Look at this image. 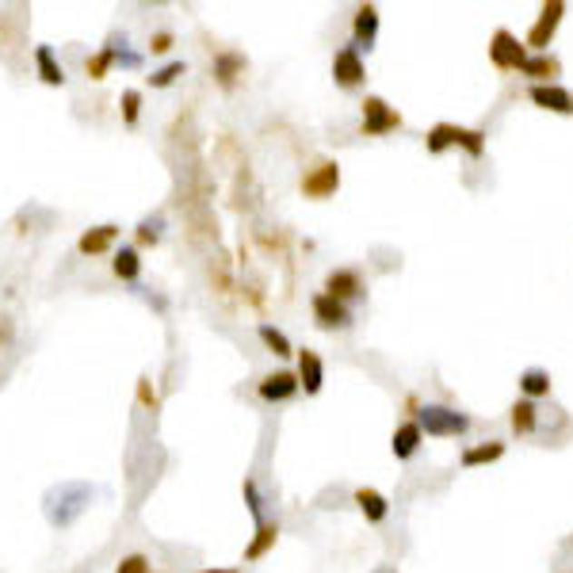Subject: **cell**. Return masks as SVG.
Masks as SVG:
<instances>
[{
  "mask_svg": "<svg viewBox=\"0 0 573 573\" xmlns=\"http://www.w3.org/2000/svg\"><path fill=\"white\" fill-rule=\"evenodd\" d=\"M173 46H176V35L173 31H157L153 39H150V54H157V58H161V54H169Z\"/></svg>",
  "mask_w": 573,
  "mask_h": 573,
  "instance_id": "34",
  "label": "cell"
},
{
  "mask_svg": "<svg viewBox=\"0 0 573 573\" xmlns=\"http://www.w3.org/2000/svg\"><path fill=\"white\" fill-rule=\"evenodd\" d=\"M505 451H509V443H505V440H482V443H474V448H463L459 463H463L467 470H474V467H489V463H497V459H505Z\"/></svg>",
  "mask_w": 573,
  "mask_h": 573,
  "instance_id": "17",
  "label": "cell"
},
{
  "mask_svg": "<svg viewBox=\"0 0 573 573\" xmlns=\"http://www.w3.org/2000/svg\"><path fill=\"white\" fill-rule=\"evenodd\" d=\"M405 119H401V111L390 107L382 96H363L360 104V138H386V134H394L401 131Z\"/></svg>",
  "mask_w": 573,
  "mask_h": 573,
  "instance_id": "2",
  "label": "cell"
},
{
  "mask_svg": "<svg viewBox=\"0 0 573 573\" xmlns=\"http://www.w3.org/2000/svg\"><path fill=\"white\" fill-rule=\"evenodd\" d=\"M375 39H379V8L375 5H360L356 8V20H352V46L363 54L375 50Z\"/></svg>",
  "mask_w": 573,
  "mask_h": 573,
  "instance_id": "14",
  "label": "cell"
},
{
  "mask_svg": "<svg viewBox=\"0 0 573 573\" xmlns=\"http://www.w3.org/2000/svg\"><path fill=\"white\" fill-rule=\"evenodd\" d=\"M115 65H123V69H138L142 65V54H134V50H126V43L115 50Z\"/></svg>",
  "mask_w": 573,
  "mask_h": 573,
  "instance_id": "35",
  "label": "cell"
},
{
  "mask_svg": "<svg viewBox=\"0 0 573 573\" xmlns=\"http://www.w3.org/2000/svg\"><path fill=\"white\" fill-rule=\"evenodd\" d=\"M332 81H337V88H344V92H356V88L367 81L363 54H360L352 43L332 54Z\"/></svg>",
  "mask_w": 573,
  "mask_h": 573,
  "instance_id": "6",
  "label": "cell"
},
{
  "mask_svg": "<svg viewBox=\"0 0 573 573\" xmlns=\"http://www.w3.org/2000/svg\"><path fill=\"white\" fill-rule=\"evenodd\" d=\"M249 73V62H245V54H237V50H218L214 54V65H211V77L222 84V88H237V81H242Z\"/></svg>",
  "mask_w": 573,
  "mask_h": 573,
  "instance_id": "12",
  "label": "cell"
},
{
  "mask_svg": "<svg viewBox=\"0 0 573 573\" xmlns=\"http://www.w3.org/2000/svg\"><path fill=\"white\" fill-rule=\"evenodd\" d=\"M420 443H424V432H420V424L417 420H401L394 436H390V451L398 463H410V459L420 451Z\"/></svg>",
  "mask_w": 573,
  "mask_h": 573,
  "instance_id": "15",
  "label": "cell"
},
{
  "mask_svg": "<svg viewBox=\"0 0 573 573\" xmlns=\"http://www.w3.org/2000/svg\"><path fill=\"white\" fill-rule=\"evenodd\" d=\"M489 62L497 73H520V65L528 62V46L509 27H497L489 39Z\"/></svg>",
  "mask_w": 573,
  "mask_h": 573,
  "instance_id": "4",
  "label": "cell"
},
{
  "mask_svg": "<svg viewBox=\"0 0 573 573\" xmlns=\"http://www.w3.org/2000/svg\"><path fill=\"white\" fill-rule=\"evenodd\" d=\"M242 493H245V505H249V512H252V524H264V497H261V486H256V478H245Z\"/></svg>",
  "mask_w": 573,
  "mask_h": 573,
  "instance_id": "31",
  "label": "cell"
},
{
  "mask_svg": "<svg viewBox=\"0 0 573 573\" xmlns=\"http://www.w3.org/2000/svg\"><path fill=\"white\" fill-rule=\"evenodd\" d=\"M325 294H332L337 302H356V299H363L367 294V283H363V275L356 272V268H332L329 275H325Z\"/></svg>",
  "mask_w": 573,
  "mask_h": 573,
  "instance_id": "8",
  "label": "cell"
},
{
  "mask_svg": "<svg viewBox=\"0 0 573 573\" xmlns=\"http://www.w3.org/2000/svg\"><path fill=\"white\" fill-rule=\"evenodd\" d=\"M111 272H115V280L123 283H138L142 280V252L134 245H123L111 252Z\"/></svg>",
  "mask_w": 573,
  "mask_h": 573,
  "instance_id": "21",
  "label": "cell"
},
{
  "mask_svg": "<svg viewBox=\"0 0 573 573\" xmlns=\"http://www.w3.org/2000/svg\"><path fill=\"white\" fill-rule=\"evenodd\" d=\"M256 337L264 341V348H268V352H272L275 360H291V356H294L291 337H287L283 329H275L272 321H261V325H256Z\"/></svg>",
  "mask_w": 573,
  "mask_h": 573,
  "instance_id": "26",
  "label": "cell"
},
{
  "mask_svg": "<svg viewBox=\"0 0 573 573\" xmlns=\"http://www.w3.org/2000/svg\"><path fill=\"white\" fill-rule=\"evenodd\" d=\"M379 573H394V569H379Z\"/></svg>",
  "mask_w": 573,
  "mask_h": 573,
  "instance_id": "38",
  "label": "cell"
},
{
  "mask_svg": "<svg viewBox=\"0 0 573 573\" xmlns=\"http://www.w3.org/2000/svg\"><path fill=\"white\" fill-rule=\"evenodd\" d=\"M119 107H123V123L126 126H138L142 123V92L138 88H126L119 96Z\"/></svg>",
  "mask_w": 573,
  "mask_h": 573,
  "instance_id": "30",
  "label": "cell"
},
{
  "mask_svg": "<svg viewBox=\"0 0 573 573\" xmlns=\"http://www.w3.org/2000/svg\"><path fill=\"white\" fill-rule=\"evenodd\" d=\"M562 15H566L562 0H547V5L539 8V20H535L531 31H528L524 46L535 50V54H547V46L554 43V35H558V27H562Z\"/></svg>",
  "mask_w": 573,
  "mask_h": 573,
  "instance_id": "5",
  "label": "cell"
},
{
  "mask_svg": "<svg viewBox=\"0 0 573 573\" xmlns=\"http://www.w3.org/2000/svg\"><path fill=\"white\" fill-rule=\"evenodd\" d=\"M417 424H420L424 436H436V440H459V436H467L474 429V420L463 410H455V405H440V401L420 405Z\"/></svg>",
  "mask_w": 573,
  "mask_h": 573,
  "instance_id": "1",
  "label": "cell"
},
{
  "mask_svg": "<svg viewBox=\"0 0 573 573\" xmlns=\"http://www.w3.org/2000/svg\"><path fill=\"white\" fill-rule=\"evenodd\" d=\"M115 50H119V35H111L107 46H100L96 54H88L84 58V73H88V81H104L111 65H115Z\"/></svg>",
  "mask_w": 573,
  "mask_h": 573,
  "instance_id": "25",
  "label": "cell"
},
{
  "mask_svg": "<svg viewBox=\"0 0 573 573\" xmlns=\"http://www.w3.org/2000/svg\"><path fill=\"white\" fill-rule=\"evenodd\" d=\"M119 237H123V230L115 226V222H104V226H92L77 237V252L81 256H104V252L115 249Z\"/></svg>",
  "mask_w": 573,
  "mask_h": 573,
  "instance_id": "13",
  "label": "cell"
},
{
  "mask_svg": "<svg viewBox=\"0 0 573 573\" xmlns=\"http://www.w3.org/2000/svg\"><path fill=\"white\" fill-rule=\"evenodd\" d=\"M115 573H153V562L145 558V554H123Z\"/></svg>",
  "mask_w": 573,
  "mask_h": 573,
  "instance_id": "32",
  "label": "cell"
},
{
  "mask_svg": "<svg viewBox=\"0 0 573 573\" xmlns=\"http://www.w3.org/2000/svg\"><path fill=\"white\" fill-rule=\"evenodd\" d=\"M35 69H39V81L50 84V88H62L65 84V69L58 62V54H54V46H35Z\"/></svg>",
  "mask_w": 573,
  "mask_h": 573,
  "instance_id": "22",
  "label": "cell"
},
{
  "mask_svg": "<svg viewBox=\"0 0 573 573\" xmlns=\"http://www.w3.org/2000/svg\"><path fill=\"white\" fill-rule=\"evenodd\" d=\"M310 310H313V321H318V329H348V325H352V310H348L344 302H337L332 294H325V291L313 294Z\"/></svg>",
  "mask_w": 573,
  "mask_h": 573,
  "instance_id": "9",
  "label": "cell"
},
{
  "mask_svg": "<svg viewBox=\"0 0 573 573\" xmlns=\"http://www.w3.org/2000/svg\"><path fill=\"white\" fill-rule=\"evenodd\" d=\"M294 356H299V367H294V375H299V390H306L310 398L321 394V386H325V363H321V356L313 352V348H294Z\"/></svg>",
  "mask_w": 573,
  "mask_h": 573,
  "instance_id": "10",
  "label": "cell"
},
{
  "mask_svg": "<svg viewBox=\"0 0 573 573\" xmlns=\"http://www.w3.org/2000/svg\"><path fill=\"white\" fill-rule=\"evenodd\" d=\"M455 126L459 123H436L429 134H424V150H429L432 157H440V153H448L451 145H455Z\"/></svg>",
  "mask_w": 573,
  "mask_h": 573,
  "instance_id": "27",
  "label": "cell"
},
{
  "mask_svg": "<svg viewBox=\"0 0 573 573\" xmlns=\"http://www.w3.org/2000/svg\"><path fill=\"white\" fill-rule=\"evenodd\" d=\"M12 332H15V325H12V318H0V348H5V344L12 341Z\"/></svg>",
  "mask_w": 573,
  "mask_h": 573,
  "instance_id": "36",
  "label": "cell"
},
{
  "mask_svg": "<svg viewBox=\"0 0 573 573\" xmlns=\"http://www.w3.org/2000/svg\"><path fill=\"white\" fill-rule=\"evenodd\" d=\"M509 424L516 436H535V429H539V405L528 398H516L509 405Z\"/></svg>",
  "mask_w": 573,
  "mask_h": 573,
  "instance_id": "20",
  "label": "cell"
},
{
  "mask_svg": "<svg viewBox=\"0 0 573 573\" xmlns=\"http://www.w3.org/2000/svg\"><path fill=\"white\" fill-rule=\"evenodd\" d=\"M520 73L531 81V84H554V77L562 73V62L554 58V54H528V62L520 65Z\"/></svg>",
  "mask_w": 573,
  "mask_h": 573,
  "instance_id": "16",
  "label": "cell"
},
{
  "mask_svg": "<svg viewBox=\"0 0 573 573\" xmlns=\"http://www.w3.org/2000/svg\"><path fill=\"white\" fill-rule=\"evenodd\" d=\"M138 405H145L150 413H157V410H161V398H157V390H153L150 375H142V379H138Z\"/></svg>",
  "mask_w": 573,
  "mask_h": 573,
  "instance_id": "33",
  "label": "cell"
},
{
  "mask_svg": "<svg viewBox=\"0 0 573 573\" xmlns=\"http://www.w3.org/2000/svg\"><path fill=\"white\" fill-rule=\"evenodd\" d=\"M528 100L535 107H543V111H554V115H573V92L562 88L558 81H554V84H531Z\"/></svg>",
  "mask_w": 573,
  "mask_h": 573,
  "instance_id": "11",
  "label": "cell"
},
{
  "mask_svg": "<svg viewBox=\"0 0 573 573\" xmlns=\"http://www.w3.org/2000/svg\"><path fill=\"white\" fill-rule=\"evenodd\" d=\"M256 394H261V401L268 405H283L291 398H299V375L291 371V367H283V371H268L261 382H256Z\"/></svg>",
  "mask_w": 573,
  "mask_h": 573,
  "instance_id": "7",
  "label": "cell"
},
{
  "mask_svg": "<svg viewBox=\"0 0 573 573\" xmlns=\"http://www.w3.org/2000/svg\"><path fill=\"white\" fill-rule=\"evenodd\" d=\"M275 539H280V520H264V524H256V535H252L249 547H245V562H261L264 554L275 547Z\"/></svg>",
  "mask_w": 573,
  "mask_h": 573,
  "instance_id": "23",
  "label": "cell"
},
{
  "mask_svg": "<svg viewBox=\"0 0 573 573\" xmlns=\"http://www.w3.org/2000/svg\"><path fill=\"white\" fill-rule=\"evenodd\" d=\"M299 192L313 203L337 195L341 192V164L337 161H313L310 169L299 176Z\"/></svg>",
  "mask_w": 573,
  "mask_h": 573,
  "instance_id": "3",
  "label": "cell"
},
{
  "mask_svg": "<svg viewBox=\"0 0 573 573\" xmlns=\"http://www.w3.org/2000/svg\"><path fill=\"white\" fill-rule=\"evenodd\" d=\"M352 501H356V509L367 516V524H382L386 516H390V501L379 493V489H371V486H360L356 493H352Z\"/></svg>",
  "mask_w": 573,
  "mask_h": 573,
  "instance_id": "19",
  "label": "cell"
},
{
  "mask_svg": "<svg viewBox=\"0 0 573 573\" xmlns=\"http://www.w3.org/2000/svg\"><path fill=\"white\" fill-rule=\"evenodd\" d=\"M516 386H520V398L528 401H539V398H550V371H543V367H528V371H520V379H516Z\"/></svg>",
  "mask_w": 573,
  "mask_h": 573,
  "instance_id": "24",
  "label": "cell"
},
{
  "mask_svg": "<svg viewBox=\"0 0 573 573\" xmlns=\"http://www.w3.org/2000/svg\"><path fill=\"white\" fill-rule=\"evenodd\" d=\"M134 237H138V245H161V237H164V214H150V218H142L138 222V230H134Z\"/></svg>",
  "mask_w": 573,
  "mask_h": 573,
  "instance_id": "28",
  "label": "cell"
},
{
  "mask_svg": "<svg viewBox=\"0 0 573 573\" xmlns=\"http://www.w3.org/2000/svg\"><path fill=\"white\" fill-rule=\"evenodd\" d=\"M199 573H242L237 566H211V569H199Z\"/></svg>",
  "mask_w": 573,
  "mask_h": 573,
  "instance_id": "37",
  "label": "cell"
},
{
  "mask_svg": "<svg viewBox=\"0 0 573 573\" xmlns=\"http://www.w3.org/2000/svg\"><path fill=\"white\" fill-rule=\"evenodd\" d=\"M183 73H188V62H169V65H161V69H153L150 77H145V84L150 88H173L176 84V77H183Z\"/></svg>",
  "mask_w": 573,
  "mask_h": 573,
  "instance_id": "29",
  "label": "cell"
},
{
  "mask_svg": "<svg viewBox=\"0 0 573 573\" xmlns=\"http://www.w3.org/2000/svg\"><path fill=\"white\" fill-rule=\"evenodd\" d=\"M54 493H58V497H65V509L58 512V516H54V528H69L73 520H77V516L84 512V505L92 501V486L88 482H81V489H77V497H69L73 493V486H62V489H54Z\"/></svg>",
  "mask_w": 573,
  "mask_h": 573,
  "instance_id": "18",
  "label": "cell"
}]
</instances>
